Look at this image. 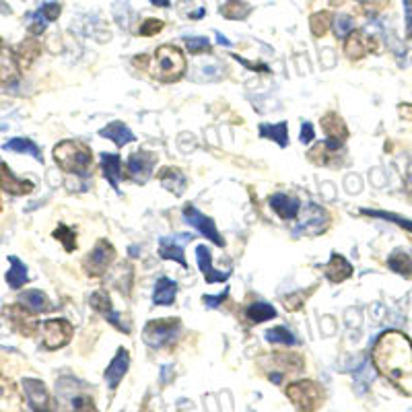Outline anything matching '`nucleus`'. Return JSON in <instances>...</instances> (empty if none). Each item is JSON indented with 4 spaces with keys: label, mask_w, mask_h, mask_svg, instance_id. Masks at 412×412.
<instances>
[{
    "label": "nucleus",
    "mask_w": 412,
    "mask_h": 412,
    "mask_svg": "<svg viewBox=\"0 0 412 412\" xmlns=\"http://www.w3.org/2000/svg\"><path fill=\"white\" fill-rule=\"evenodd\" d=\"M330 223V215L318 206V204H309L307 208L301 211V219H299V231L301 233H307V235H315V233H322L326 231V227Z\"/></svg>",
    "instance_id": "nucleus-13"
},
{
    "label": "nucleus",
    "mask_w": 412,
    "mask_h": 412,
    "mask_svg": "<svg viewBox=\"0 0 412 412\" xmlns=\"http://www.w3.org/2000/svg\"><path fill=\"white\" fill-rule=\"evenodd\" d=\"M186 48L190 54H208L211 52V41L208 38H186Z\"/></svg>",
    "instance_id": "nucleus-44"
},
{
    "label": "nucleus",
    "mask_w": 412,
    "mask_h": 412,
    "mask_svg": "<svg viewBox=\"0 0 412 412\" xmlns=\"http://www.w3.org/2000/svg\"><path fill=\"white\" fill-rule=\"evenodd\" d=\"M128 367H130V355H128L126 348H120V350L115 353L113 361L110 363V367L106 369V381H108V385H110L112 390H115V388L120 385V381L124 379Z\"/></svg>",
    "instance_id": "nucleus-20"
},
{
    "label": "nucleus",
    "mask_w": 412,
    "mask_h": 412,
    "mask_svg": "<svg viewBox=\"0 0 412 412\" xmlns=\"http://www.w3.org/2000/svg\"><path fill=\"white\" fill-rule=\"evenodd\" d=\"M260 136L274 141L280 149H285L289 145V128H287V122H280V124H260Z\"/></svg>",
    "instance_id": "nucleus-30"
},
{
    "label": "nucleus",
    "mask_w": 412,
    "mask_h": 412,
    "mask_svg": "<svg viewBox=\"0 0 412 412\" xmlns=\"http://www.w3.org/2000/svg\"><path fill=\"white\" fill-rule=\"evenodd\" d=\"M324 272H326V278L334 285H340L344 283L346 278L353 276V264L348 262L344 256L340 254H332L330 262L324 266Z\"/></svg>",
    "instance_id": "nucleus-22"
},
{
    "label": "nucleus",
    "mask_w": 412,
    "mask_h": 412,
    "mask_svg": "<svg viewBox=\"0 0 412 412\" xmlns=\"http://www.w3.org/2000/svg\"><path fill=\"white\" fill-rule=\"evenodd\" d=\"M150 75L161 83H176L186 75V56L176 45L157 48L150 60Z\"/></svg>",
    "instance_id": "nucleus-2"
},
{
    "label": "nucleus",
    "mask_w": 412,
    "mask_h": 412,
    "mask_svg": "<svg viewBox=\"0 0 412 412\" xmlns=\"http://www.w3.org/2000/svg\"><path fill=\"white\" fill-rule=\"evenodd\" d=\"M152 4H157V6H167L169 4V0H150Z\"/></svg>",
    "instance_id": "nucleus-53"
},
{
    "label": "nucleus",
    "mask_w": 412,
    "mask_h": 412,
    "mask_svg": "<svg viewBox=\"0 0 412 412\" xmlns=\"http://www.w3.org/2000/svg\"><path fill=\"white\" fill-rule=\"evenodd\" d=\"M89 303H91V307H93L97 313H101V315L112 324L115 330H120V332H124V334H130V326L113 311L112 299H110V293H108V291H95V293L89 297Z\"/></svg>",
    "instance_id": "nucleus-11"
},
{
    "label": "nucleus",
    "mask_w": 412,
    "mask_h": 412,
    "mask_svg": "<svg viewBox=\"0 0 412 412\" xmlns=\"http://www.w3.org/2000/svg\"><path fill=\"white\" fill-rule=\"evenodd\" d=\"M163 27H165V23H163L161 19H147V21H143V25H141L138 34H141L143 38H152V36L161 34V31H163Z\"/></svg>",
    "instance_id": "nucleus-43"
},
{
    "label": "nucleus",
    "mask_w": 412,
    "mask_h": 412,
    "mask_svg": "<svg viewBox=\"0 0 412 412\" xmlns=\"http://www.w3.org/2000/svg\"><path fill=\"white\" fill-rule=\"evenodd\" d=\"M19 78V58L0 41V85H13Z\"/></svg>",
    "instance_id": "nucleus-18"
},
{
    "label": "nucleus",
    "mask_w": 412,
    "mask_h": 412,
    "mask_svg": "<svg viewBox=\"0 0 412 412\" xmlns=\"http://www.w3.org/2000/svg\"><path fill=\"white\" fill-rule=\"evenodd\" d=\"M266 340L268 342H274V344H285V346H295L299 340L295 338V334L291 330H287L285 326H276V328H270L266 332Z\"/></svg>",
    "instance_id": "nucleus-37"
},
{
    "label": "nucleus",
    "mask_w": 412,
    "mask_h": 412,
    "mask_svg": "<svg viewBox=\"0 0 412 412\" xmlns=\"http://www.w3.org/2000/svg\"><path fill=\"white\" fill-rule=\"evenodd\" d=\"M159 256H161L163 260H173V262H178L180 266H184L187 270L184 250H182L176 241H171V239H167V237H163L161 243H159Z\"/></svg>",
    "instance_id": "nucleus-32"
},
{
    "label": "nucleus",
    "mask_w": 412,
    "mask_h": 412,
    "mask_svg": "<svg viewBox=\"0 0 412 412\" xmlns=\"http://www.w3.org/2000/svg\"><path fill=\"white\" fill-rule=\"evenodd\" d=\"M332 23H334V17L330 10H320V13L311 15V19H309V27L315 38H324L330 31Z\"/></svg>",
    "instance_id": "nucleus-33"
},
{
    "label": "nucleus",
    "mask_w": 412,
    "mask_h": 412,
    "mask_svg": "<svg viewBox=\"0 0 412 412\" xmlns=\"http://www.w3.org/2000/svg\"><path fill=\"white\" fill-rule=\"evenodd\" d=\"M52 235H54L58 241H62V246H64V250H66V252H75L76 250V235L71 227L58 225V229H56Z\"/></svg>",
    "instance_id": "nucleus-38"
},
{
    "label": "nucleus",
    "mask_w": 412,
    "mask_h": 412,
    "mask_svg": "<svg viewBox=\"0 0 412 412\" xmlns=\"http://www.w3.org/2000/svg\"><path fill=\"white\" fill-rule=\"evenodd\" d=\"M99 136L101 138H110L113 145H118V147H124V145H128V143L134 141V132L124 122H120V120H115L112 124H108L106 128H101L99 130Z\"/></svg>",
    "instance_id": "nucleus-23"
},
{
    "label": "nucleus",
    "mask_w": 412,
    "mask_h": 412,
    "mask_svg": "<svg viewBox=\"0 0 412 412\" xmlns=\"http://www.w3.org/2000/svg\"><path fill=\"white\" fill-rule=\"evenodd\" d=\"M182 334V322L178 318H169V320H152L145 326L143 338L145 342L152 348H163L173 344Z\"/></svg>",
    "instance_id": "nucleus-5"
},
{
    "label": "nucleus",
    "mask_w": 412,
    "mask_h": 412,
    "mask_svg": "<svg viewBox=\"0 0 412 412\" xmlns=\"http://www.w3.org/2000/svg\"><path fill=\"white\" fill-rule=\"evenodd\" d=\"M101 171H104V178L112 184L113 187H118L120 180L124 178L122 176V161L118 155H112V152H104L101 155Z\"/></svg>",
    "instance_id": "nucleus-27"
},
{
    "label": "nucleus",
    "mask_w": 412,
    "mask_h": 412,
    "mask_svg": "<svg viewBox=\"0 0 412 412\" xmlns=\"http://www.w3.org/2000/svg\"><path fill=\"white\" fill-rule=\"evenodd\" d=\"M250 4L243 2V0H227L225 4L221 6V15L225 19H235V21H241L250 15Z\"/></svg>",
    "instance_id": "nucleus-34"
},
{
    "label": "nucleus",
    "mask_w": 412,
    "mask_h": 412,
    "mask_svg": "<svg viewBox=\"0 0 412 412\" xmlns=\"http://www.w3.org/2000/svg\"><path fill=\"white\" fill-rule=\"evenodd\" d=\"M334 36L340 39H346L355 29H353V19L348 15H338L334 19Z\"/></svg>",
    "instance_id": "nucleus-40"
},
{
    "label": "nucleus",
    "mask_w": 412,
    "mask_h": 412,
    "mask_svg": "<svg viewBox=\"0 0 412 412\" xmlns=\"http://www.w3.org/2000/svg\"><path fill=\"white\" fill-rule=\"evenodd\" d=\"M73 412H99L95 409L93 400L87 398V396H78L73 400Z\"/></svg>",
    "instance_id": "nucleus-46"
},
{
    "label": "nucleus",
    "mask_w": 412,
    "mask_h": 412,
    "mask_svg": "<svg viewBox=\"0 0 412 412\" xmlns=\"http://www.w3.org/2000/svg\"><path fill=\"white\" fill-rule=\"evenodd\" d=\"M239 64H243L246 69H250V71H256V73H268V66H264V64H252V62H248L246 58H241V56H233Z\"/></svg>",
    "instance_id": "nucleus-50"
},
{
    "label": "nucleus",
    "mask_w": 412,
    "mask_h": 412,
    "mask_svg": "<svg viewBox=\"0 0 412 412\" xmlns=\"http://www.w3.org/2000/svg\"><path fill=\"white\" fill-rule=\"evenodd\" d=\"M39 17H41L43 21H56V19L60 17V4H56V2L43 4V6L39 8Z\"/></svg>",
    "instance_id": "nucleus-45"
},
{
    "label": "nucleus",
    "mask_w": 412,
    "mask_h": 412,
    "mask_svg": "<svg viewBox=\"0 0 412 412\" xmlns=\"http://www.w3.org/2000/svg\"><path fill=\"white\" fill-rule=\"evenodd\" d=\"M307 157H309V161H311V163L326 165V163H328V159L332 157V150L326 147V143H320L315 149H311L309 152H307Z\"/></svg>",
    "instance_id": "nucleus-42"
},
{
    "label": "nucleus",
    "mask_w": 412,
    "mask_h": 412,
    "mask_svg": "<svg viewBox=\"0 0 412 412\" xmlns=\"http://www.w3.org/2000/svg\"><path fill=\"white\" fill-rule=\"evenodd\" d=\"M260 363H262V365H268L266 371H270V374L266 375H268V379H270L272 383H283L285 375L299 374L301 369H303V359H301L299 355L272 353V355H268L266 359H262Z\"/></svg>",
    "instance_id": "nucleus-6"
},
{
    "label": "nucleus",
    "mask_w": 412,
    "mask_h": 412,
    "mask_svg": "<svg viewBox=\"0 0 412 412\" xmlns=\"http://www.w3.org/2000/svg\"><path fill=\"white\" fill-rule=\"evenodd\" d=\"M4 149L13 150V152H25V155H31L34 159H38L39 163L43 161V159H41V150H39V147L34 143V141H29V138H13V141H8V143L4 145Z\"/></svg>",
    "instance_id": "nucleus-35"
},
{
    "label": "nucleus",
    "mask_w": 412,
    "mask_h": 412,
    "mask_svg": "<svg viewBox=\"0 0 412 412\" xmlns=\"http://www.w3.org/2000/svg\"><path fill=\"white\" fill-rule=\"evenodd\" d=\"M39 56V45L36 41H31V39H27V41H23L21 43V48H19V62H23V66H29L36 58Z\"/></svg>",
    "instance_id": "nucleus-39"
},
{
    "label": "nucleus",
    "mask_w": 412,
    "mask_h": 412,
    "mask_svg": "<svg viewBox=\"0 0 412 412\" xmlns=\"http://www.w3.org/2000/svg\"><path fill=\"white\" fill-rule=\"evenodd\" d=\"M374 365L398 390L412 396V342L406 334L390 330L377 338Z\"/></svg>",
    "instance_id": "nucleus-1"
},
{
    "label": "nucleus",
    "mask_w": 412,
    "mask_h": 412,
    "mask_svg": "<svg viewBox=\"0 0 412 412\" xmlns=\"http://www.w3.org/2000/svg\"><path fill=\"white\" fill-rule=\"evenodd\" d=\"M21 385H23V392H25V396L29 400V406L34 409V412H54L56 402L50 396V392H48L43 381L34 379V377H25L21 381Z\"/></svg>",
    "instance_id": "nucleus-9"
},
{
    "label": "nucleus",
    "mask_w": 412,
    "mask_h": 412,
    "mask_svg": "<svg viewBox=\"0 0 412 412\" xmlns=\"http://www.w3.org/2000/svg\"><path fill=\"white\" fill-rule=\"evenodd\" d=\"M313 136H315V130H313V126H311L309 122H305V124L301 126V134H299L301 143H303V145H309V143L313 141Z\"/></svg>",
    "instance_id": "nucleus-48"
},
{
    "label": "nucleus",
    "mask_w": 412,
    "mask_h": 412,
    "mask_svg": "<svg viewBox=\"0 0 412 412\" xmlns=\"http://www.w3.org/2000/svg\"><path fill=\"white\" fill-rule=\"evenodd\" d=\"M227 295H229L227 291H223V293H221V295H217V297H213V295H204L202 301H204V305H206V307H211V309H213V307H219V305L227 299Z\"/></svg>",
    "instance_id": "nucleus-49"
},
{
    "label": "nucleus",
    "mask_w": 412,
    "mask_h": 412,
    "mask_svg": "<svg viewBox=\"0 0 412 412\" xmlns=\"http://www.w3.org/2000/svg\"><path fill=\"white\" fill-rule=\"evenodd\" d=\"M19 301H21L27 309H31L34 313H45V311L52 309V301L48 299V295H45L43 291H38V289L21 293V295H19Z\"/></svg>",
    "instance_id": "nucleus-26"
},
{
    "label": "nucleus",
    "mask_w": 412,
    "mask_h": 412,
    "mask_svg": "<svg viewBox=\"0 0 412 412\" xmlns=\"http://www.w3.org/2000/svg\"><path fill=\"white\" fill-rule=\"evenodd\" d=\"M219 41H221L223 45H231V43H229V39H225L223 36H219Z\"/></svg>",
    "instance_id": "nucleus-54"
},
{
    "label": "nucleus",
    "mask_w": 412,
    "mask_h": 412,
    "mask_svg": "<svg viewBox=\"0 0 412 412\" xmlns=\"http://www.w3.org/2000/svg\"><path fill=\"white\" fill-rule=\"evenodd\" d=\"M54 161L58 163V167L66 173H76V176H85L91 165H93V152L87 145L76 143V141H62L58 143L54 150Z\"/></svg>",
    "instance_id": "nucleus-3"
},
{
    "label": "nucleus",
    "mask_w": 412,
    "mask_h": 412,
    "mask_svg": "<svg viewBox=\"0 0 412 412\" xmlns=\"http://www.w3.org/2000/svg\"><path fill=\"white\" fill-rule=\"evenodd\" d=\"M0 412H23V398L17 385L0 375Z\"/></svg>",
    "instance_id": "nucleus-16"
},
{
    "label": "nucleus",
    "mask_w": 412,
    "mask_h": 412,
    "mask_svg": "<svg viewBox=\"0 0 412 412\" xmlns=\"http://www.w3.org/2000/svg\"><path fill=\"white\" fill-rule=\"evenodd\" d=\"M388 266H390L394 272H398V274H402V276H406V278H412V258L409 254H404V252H394V254L390 256V260H388Z\"/></svg>",
    "instance_id": "nucleus-36"
},
{
    "label": "nucleus",
    "mask_w": 412,
    "mask_h": 412,
    "mask_svg": "<svg viewBox=\"0 0 412 412\" xmlns=\"http://www.w3.org/2000/svg\"><path fill=\"white\" fill-rule=\"evenodd\" d=\"M287 396L299 412H315L326 400L324 388L313 379H299L289 383Z\"/></svg>",
    "instance_id": "nucleus-4"
},
{
    "label": "nucleus",
    "mask_w": 412,
    "mask_h": 412,
    "mask_svg": "<svg viewBox=\"0 0 412 412\" xmlns=\"http://www.w3.org/2000/svg\"><path fill=\"white\" fill-rule=\"evenodd\" d=\"M406 187H409V192L412 194V165L409 167V176H406Z\"/></svg>",
    "instance_id": "nucleus-52"
},
{
    "label": "nucleus",
    "mask_w": 412,
    "mask_h": 412,
    "mask_svg": "<svg viewBox=\"0 0 412 412\" xmlns=\"http://www.w3.org/2000/svg\"><path fill=\"white\" fill-rule=\"evenodd\" d=\"M363 215L377 217V219H385V221H392V223L400 225L402 229H409V231H412V221H409V219H402V217H398V215H392V213H383V211H363Z\"/></svg>",
    "instance_id": "nucleus-41"
},
{
    "label": "nucleus",
    "mask_w": 412,
    "mask_h": 412,
    "mask_svg": "<svg viewBox=\"0 0 412 412\" xmlns=\"http://www.w3.org/2000/svg\"><path fill=\"white\" fill-rule=\"evenodd\" d=\"M6 318L10 320V324L15 326L17 332H21L23 336H34L38 332V320L36 313L31 309H27L25 305H8L6 307Z\"/></svg>",
    "instance_id": "nucleus-12"
},
{
    "label": "nucleus",
    "mask_w": 412,
    "mask_h": 412,
    "mask_svg": "<svg viewBox=\"0 0 412 412\" xmlns=\"http://www.w3.org/2000/svg\"><path fill=\"white\" fill-rule=\"evenodd\" d=\"M196 256H198V268L202 270L206 283H211V285L213 283H225L229 278V272H219V270L213 268V256H211V250L206 246H198Z\"/></svg>",
    "instance_id": "nucleus-21"
},
{
    "label": "nucleus",
    "mask_w": 412,
    "mask_h": 412,
    "mask_svg": "<svg viewBox=\"0 0 412 412\" xmlns=\"http://www.w3.org/2000/svg\"><path fill=\"white\" fill-rule=\"evenodd\" d=\"M157 180L161 182V186L165 187V190H169V192L176 194V196H182V194L186 192V176H184V171L178 169V167H163V169L157 173Z\"/></svg>",
    "instance_id": "nucleus-19"
},
{
    "label": "nucleus",
    "mask_w": 412,
    "mask_h": 412,
    "mask_svg": "<svg viewBox=\"0 0 412 412\" xmlns=\"http://www.w3.org/2000/svg\"><path fill=\"white\" fill-rule=\"evenodd\" d=\"M176 295H178V285L176 280L163 276L157 280L155 285V293H152V303L155 305H171L176 301Z\"/></svg>",
    "instance_id": "nucleus-25"
},
{
    "label": "nucleus",
    "mask_w": 412,
    "mask_h": 412,
    "mask_svg": "<svg viewBox=\"0 0 412 412\" xmlns=\"http://www.w3.org/2000/svg\"><path fill=\"white\" fill-rule=\"evenodd\" d=\"M361 2H367V0H361Z\"/></svg>",
    "instance_id": "nucleus-55"
},
{
    "label": "nucleus",
    "mask_w": 412,
    "mask_h": 412,
    "mask_svg": "<svg viewBox=\"0 0 412 412\" xmlns=\"http://www.w3.org/2000/svg\"><path fill=\"white\" fill-rule=\"evenodd\" d=\"M8 262H10V268L6 272V283L10 289H21L23 285H27L29 280V274H27V266L21 262L17 256H8Z\"/></svg>",
    "instance_id": "nucleus-28"
},
{
    "label": "nucleus",
    "mask_w": 412,
    "mask_h": 412,
    "mask_svg": "<svg viewBox=\"0 0 412 412\" xmlns=\"http://www.w3.org/2000/svg\"><path fill=\"white\" fill-rule=\"evenodd\" d=\"M34 187H36L34 182L17 178L6 163H0V190L2 192H8L13 196H25V194L34 192Z\"/></svg>",
    "instance_id": "nucleus-15"
},
{
    "label": "nucleus",
    "mask_w": 412,
    "mask_h": 412,
    "mask_svg": "<svg viewBox=\"0 0 412 412\" xmlns=\"http://www.w3.org/2000/svg\"><path fill=\"white\" fill-rule=\"evenodd\" d=\"M113 260H115V248L108 239H99L95 243V248L89 252V256L85 258L83 268L89 276L97 278V276H104L108 272V268L112 266Z\"/></svg>",
    "instance_id": "nucleus-7"
},
{
    "label": "nucleus",
    "mask_w": 412,
    "mask_h": 412,
    "mask_svg": "<svg viewBox=\"0 0 412 412\" xmlns=\"http://www.w3.org/2000/svg\"><path fill=\"white\" fill-rule=\"evenodd\" d=\"M303 297H301V293H293V295H287L283 303L287 305V309L289 311H299L301 307H303Z\"/></svg>",
    "instance_id": "nucleus-47"
},
{
    "label": "nucleus",
    "mask_w": 412,
    "mask_h": 412,
    "mask_svg": "<svg viewBox=\"0 0 412 412\" xmlns=\"http://www.w3.org/2000/svg\"><path fill=\"white\" fill-rule=\"evenodd\" d=\"M268 202H270V208H272L280 219H285V221H291V219H295V217L299 215V198H295V196H291V194H283V192L272 194Z\"/></svg>",
    "instance_id": "nucleus-17"
},
{
    "label": "nucleus",
    "mask_w": 412,
    "mask_h": 412,
    "mask_svg": "<svg viewBox=\"0 0 412 412\" xmlns=\"http://www.w3.org/2000/svg\"><path fill=\"white\" fill-rule=\"evenodd\" d=\"M322 128H324V132L328 134L330 141H338V143L344 145L346 138H348V128H346L344 120L334 112L326 113V115L322 118Z\"/></svg>",
    "instance_id": "nucleus-24"
},
{
    "label": "nucleus",
    "mask_w": 412,
    "mask_h": 412,
    "mask_svg": "<svg viewBox=\"0 0 412 412\" xmlns=\"http://www.w3.org/2000/svg\"><path fill=\"white\" fill-rule=\"evenodd\" d=\"M73 338V326L66 320H48L41 324V340L50 350L66 346Z\"/></svg>",
    "instance_id": "nucleus-8"
},
{
    "label": "nucleus",
    "mask_w": 412,
    "mask_h": 412,
    "mask_svg": "<svg viewBox=\"0 0 412 412\" xmlns=\"http://www.w3.org/2000/svg\"><path fill=\"white\" fill-rule=\"evenodd\" d=\"M155 163H157V157L152 152H149V150H136L128 159V173L138 184H145L150 178V173H152Z\"/></svg>",
    "instance_id": "nucleus-14"
},
{
    "label": "nucleus",
    "mask_w": 412,
    "mask_h": 412,
    "mask_svg": "<svg viewBox=\"0 0 412 412\" xmlns=\"http://www.w3.org/2000/svg\"><path fill=\"white\" fill-rule=\"evenodd\" d=\"M246 318H248L250 324H262V322H268V320H274L276 318V309L270 303L256 301V303H252L246 309Z\"/></svg>",
    "instance_id": "nucleus-31"
},
{
    "label": "nucleus",
    "mask_w": 412,
    "mask_h": 412,
    "mask_svg": "<svg viewBox=\"0 0 412 412\" xmlns=\"http://www.w3.org/2000/svg\"><path fill=\"white\" fill-rule=\"evenodd\" d=\"M406 8V36L412 39V0H404Z\"/></svg>",
    "instance_id": "nucleus-51"
},
{
    "label": "nucleus",
    "mask_w": 412,
    "mask_h": 412,
    "mask_svg": "<svg viewBox=\"0 0 412 412\" xmlns=\"http://www.w3.org/2000/svg\"><path fill=\"white\" fill-rule=\"evenodd\" d=\"M184 219H186L187 225H192L198 233H202V237H206L208 241L217 243L219 248L225 246V239H223V235L217 231L215 221L208 219L206 215H202V213H200L198 208H194L192 204H186V206H184Z\"/></svg>",
    "instance_id": "nucleus-10"
},
{
    "label": "nucleus",
    "mask_w": 412,
    "mask_h": 412,
    "mask_svg": "<svg viewBox=\"0 0 412 412\" xmlns=\"http://www.w3.org/2000/svg\"><path fill=\"white\" fill-rule=\"evenodd\" d=\"M367 52H369V45L361 31H353L344 41V54L350 60H361V58H365Z\"/></svg>",
    "instance_id": "nucleus-29"
}]
</instances>
